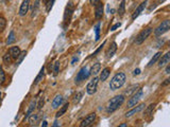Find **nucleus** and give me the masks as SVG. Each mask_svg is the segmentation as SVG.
Segmentation results:
<instances>
[{
    "label": "nucleus",
    "instance_id": "f257e3e1",
    "mask_svg": "<svg viewBox=\"0 0 170 127\" xmlns=\"http://www.w3.org/2000/svg\"><path fill=\"white\" fill-rule=\"evenodd\" d=\"M124 102V95H116L113 99H111L107 103L106 106V111L109 113L114 112L115 110H117L120 106L122 105V103Z\"/></svg>",
    "mask_w": 170,
    "mask_h": 127
},
{
    "label": "nucleus",
    "instance_id": "f03ea898",
    "mask_svg": "<svg viewBox=\"0 0 170 127\" xmlns=\"http://www.w3.org/2000/svg\"><path fill=\"white\" fill-rule=\"evenodd\" d=\"M127 76L124 72H119L112 79L111 83H109V88L111 90H117V89L121 88L124 84L126 83Z\"/></svg>",
    "mask_w": 170,
    "mask_h": 127
},
{
    "label": "nucleus",
    "instance_id": "7ed1b4c3",
    "mask_svg": "<svg viewBox=\"0 0 170 127\" xmlns=\"http://www.w3.org/2000/svg\"><path fill=\"white\" fill-rule=\"evenodd\" d=\"M169 30H170V20L167 19V20L163 21L162 23H161L160 26L155 29L154 34H155V36H162L163 34H165L166 32H168Z\"/></svg>",
    "mask_w": 170,
    "mask_h": 127
},
{
    "label": "nucleus",
    "instance_id": "20e7f679",
    "mask_svg": "<svg viewBox=\"0 0 170 127\" xmlns=\"http://www.w3.org/2000/svg\"><path fill=\"white\" fill-rule=\"evenodd\" d=\"M142 94H144V91H142V89H138L137 91H135V93L132 95L131 99L128 101V107L132 108V107L136 106V104H137L138 102H139V100L142 97Z\"/></svg>",
    "mask_w": 170,
    "mask_h": 127
},
{
    "label": "nucleus",
    "instance_id": "39448f33",
    "mask_svg": "<svg viewBox=\"0 0 170 127\" xmlns=\"http://www.w3.org/2000/svg\"><path fill=\"white\" fill-rule=\"evenodd\" d=\"M152 33V28H147L145 29V30H142V32L139 33V34L137 35V37H136L135 39V44H142L145 41H146L147 38L149 37V35Z\"/></svg>",
    "mask_w": 170,
    "mask_h": 127
},
{
    "label": "nucleus",
    "instance_id": "423d86ee",
    "mask_svg": "<svg viewBox=\"0 0 170 127\" xmlns=\"http://www.w3.org/2000/svg\"><path fill=\"white\" fill-rule=\"evenodd\" d=\"M98 82H99V79L98 77H95L93 81H91L86 86V92L88 93L89 95H93L97 92V87H98Z\"/></svg>",
    "mask_w": 170,
    "mask_h": 127
},
{
    "label": "nucleus",
    "instance_id": "0eeeda50",
    "mask_svg": "<svg viewBox=\"0 0 170 127\" xmlns=\"http://www.w3.org/2000/svg\"><path fill=\"white\" fill-rule=\"evenodd\" d=\"M89 75H91V73H89L88 68H87V67H83V68L79 71V73L77 74L76 83H80V82H82V81H85Z\"/></svg>",
    "mask_w": 170,
    "mask_h": 127
},
{
    "label": "nucleus",
    "instance_id": "6e6552de",
    "mask_svg": "<svg viewBox=\"0 0 170 127\" xmlns=\"http://www.w3.org/2000/svg\"><path fill=\"white\" fill-rule=\"evenodd\" d=\"M95 120H96V113H91V115H87L83 121L81 122L80 126L81 127H88V126H91L94 122H95Z\"/></svg>",
    "mask_w": 170,
    "mask_h": 127
},
{
    "label": "nucleus",
    "instance_id": "1a4fd4ad",
    "mask_svg": "<svg viewBox=\"0 0 170 127\" xmlns=\"http://www.w3.org/2000/svg\"><path fill=\"white\" fill-rule=\"evenodd\" d=\"M29 8H30V0H24L19 9V15L20 16H24L28 13Z\"/></svg>",
    "mask_w": 170,
    "mask_h": 127
},
{
    "label": "nucleus",
    "instance_id": "9d476101",
    "mask_svg": "<svg viewBox=\"0 0 170 127\" xmlns=\"http://www.w3.org/2000/svg\"><path fill=\"white\" fill-rule=\"evenodd\" d=\"M146 5H147V1L142 2V3L139 4V6H138V8L135 10V12L133 13V15H132V19H135V18H137V17L139 16L140 14H142V11L145 10V8H146Z\"/></svg>",
    "mask_w": 170,
    "mask_h": 127
},
{
    "label": "nucleus",
    "instance_id": "9b49d317",
    "mask_svg": "<svg viewBox=\"0 0 170 127\" xmlns=\"http://www.w3.org/2000/svg\"><path fill=\"white\" fill-rule=\"evenodd\" d=\"M144 108H145V104H140V105L136 106L135 108H133V109H132V110L128 111V112L126 113V117H127V118L132 117V115H135V113L139 112L140 110H142V109H144Z\"/></svg>",
    "mask_w": 170,
    "mask_h": 127
},
{
    "label": "nucleus",
    "instance_id": "f8f14e48",
    "mask_svg": "<svg viewBox=\"0 0 170 127\" xmlns=\"http://www.w3.org/2000/svg\"><path fill=\"white\" fill-rule=\"evenodd\" d=\"M161 58V57H160ZM169 62H170V52H167L166 54L165 55H163V57L162 58L160 59V62H158V67H164L165 65H167V64H169Z\"/></svg>",
    "mask_w": 170,
    "mask_h": 127
},
{
    "label": "nucleus",
    "instance_id": "ddd939ff",
    "mask_svg": "<svg viewBox=\"0 0 170 127\" xmlns=\"http://www.w3.org/2000/svg\"><path fill=\"white\" fill-rule=\"evenodd\" d=\"M103 15V4L100 2L96 5V10H95V16L97 19H100Z\"/></svg>",
    "mask_w": 170,
    "mask_h": 127
},
{
    "label": "nucleus",
    "instance_id": "4468645a",
    "mask_svg": "<svg viewBox=\"0 0 170 127\" xmlns=\"http://www.w3.org/2000/svg\"><path fill=\"white\" fill-rule=\"evenodd\" d=\"M63 103V97L62 95H60V94H57V97L53 99V101H52V108L53 109H57V108H59L60 105Z\"/></svg>",
    "mask_w": 170,
    "mask_h": 127
},
{
    "label": "nucleus",
    "instance_id": "2eb2a0df",
    "mask_svg": "<svg viewBox=\"0 0 170 127\" xmlns=\"http://www.w3.org/2000/svg\"><path fill=\"white\" fill-rule=\"evenodd\" d=\"M20 49L18 48V47H12L10 50V54L11 56H12L13 59H17V57L19 56V54H20Z\"/></svg>",
    "mask_w": 170,
    "mask_h": 127
},
{
    "label": "nucleus",
    "instance_id": "dca6fc26",
    "mask_svg": "<svg viewBox=\"0 0 170 127\" xmlns=\"http://www.w3.org/2000/svg\"><path fill=\"white\" fill-rule=\"evenodd\" d=\"M116 50H117V44H116V42H113L111 46V48L107 49L106 51V57L107 58H109V57H112L114 54H115Z\"/></svg>",
    "mask_w": 170,
    "mask_h": 127
},
{
    "label": "nucleus",
    "instance_id": "f3484780",
    "mask_svg": "<svg viewBox=\"0 0 170 127\" xmlns=\"http://www.w3.org/2000/svg\"><path fill=\"white\" fill-rule=\"evenodd\" d=\"M100 69H101V65H100L99 63H96V64H94L93 67H91L89 73H91V75H94V76H96V75L100 72Z\"/></svg>",
    "mask_w": 170,
    "mask_h": 127
},
{
    "label": "nucleus",
    "instance_id": "a211bd4d",
    "mask_svg": "<svg viewBox=\"0 0 170 127\" xmlns=\"http://www.w3.org/2000/svg\"><path fill=\"white\" fill-rule=\"evenodd\" d=\"M15 41H16V36H15V32H14V31H11L10 34H9V36H8V39H6V44H8V46H10V44H14Z\"/></svg>",
    "mask_w": 170,
    "mask_h": 127
},
{
    "label": "nucleus",
    "instance_id": "6ab92c4d",
    "mask_svg": "<svg viewBox=\"0 0 170 127\" xmlns=\"http://www.w3.org/2000/svg\"><path fill=\"white\" fill-rule=\"evenodd\" d=\"M28 119H29L30 125H36L37 121H39V115H34V113H33V115H31Z\"/></svg>",
    "mask_w": 170,
    "mask_h": 127
},
{
    "label": "nucleus",
    "instance_id": "aec40b11",
    "mask_svg": "<svg viewBox=\"0 0 170 127\" xmlns=\"http://www.w3.org/2000/svg\"><path fill=\"white\" fill-rule=\"evenodd\" d=\"M109 68L103 69L102 72H101V74H100V81H102V82L106 81V79L109 77Z\"/></svg>",
    "mask_w": 170,
    "mask_h": 127
},
{
    "label": "nucleus",
    "instance_id": "412c9836",
    "mask_svg": "<svg viewBox=\"0 0 170 127\" xmlns=\"http://www.w3.org/2000/svg\"><path fill=\"white\" fill-rule=\"evenodd\" d=\"M162 56V52H157L156 53L155 55H154L153 57H152V59L151 61L149 62V64H148V67H151V66H153L154 64L156 63V62L158 61V59H160V57Z\"/></svg>",
    "mask_w": 170,
    "mask_h": 127
},
{
    "label": "nucleus",
    "instance_id": "4be33fe9",
    "mask_svg": "<svg viewBox=\"0 0 170 127\" xmlns=\"http://www.w3.org/2000/svg\"><path fill=\"white\" fill-rule=\"evenodd\" d=\"M35 105H36V102H35V101H32V102H31L30 107H29L28 111H27L26 119H28V118L30 117L31 115H32V112H33V111H34V109H35Z\"/></svg>",
    "mask_w": 170,
    "mask_h": 127
},
{
    "label": "nucleus",
    "instance_id": "5701e85b",
    "mask_svg": "<svg viewBox=\"0 0 170 127\" xmlns=\"http://www.w3.org/2000/svg\"><path fill=\"white\" fill-rule=\"evenodd\" d=\"M44 74H45V68L42 67V68L41 69V71H39V75L36 76V79H35V82H34V85H36V84H39V82L42 81V79H44Z\"/></svg>",
    "mask_w": 170,
    "mask_h": 127
},
{
    "label": "nucleus",
    "instance_id": "b1692460",
    "mask_svg": "<svg viewBox=\"0 0 170 127\" xmlns=\"http://www.w3.org/2000/svg\"><path fill=\"white\" fill-rule=\"evenodd\" d=\"M68 109V104H65V105L62 107L61 109H60L59 111L57 112V115H55V118H60V117H62V115H64L65 112H66V110Z\"/></svg>",
    "mask_w": 170,
    "mask_h": 127
},
{
    "label": "nucleus",
    "instance_id": "393cba45",
    "mask_svg": "<svg viewBox=\"0 0 170 127\" xmlns=\"http://www.w3.org/2000/svg\"><path fill=\"white\" fill-rule=\"evenodd\" d=\"M39 2H41V0H36L34 3V6H33L32 9V17H34L35 15L37 14V12H39Z\"/></svg>",
    "mask_w": 170,
    "mask_h": 127
},
{
    "label": "nucleus",
    "instance_id": "a878e982",
    "mask_svg": "<svg viewBox=\"0 0 170 127\" xmlns=\"http://www.w3.org/2000/svg\"><path fill=\"white\" fill-rule=\"evenodd\" d=\"M55 0H44V3L46 4V11L47 12H50L51 8H52L53 3H54Z\"/></svg>",
    "mask_w": 170,
    "mask_h": 127
},
{
    "label": "nucleus",
    "instance_id": "bb28decb",
    "mask_svg": "<svg viewBox=\"0 0 170 127\" xmlns=\"http://www.w3.org/2000/svg\"><path fill=\"white\" fill-rule=\"evenodd\" d=\"M11 62H12V56H11L10 52L6 53V54L3 55V63L6 65H10Z\"/></svg>",
    "mask_w": 170,
    "mask_h": 127
},
{
    "label": "nucleus",
    "instance_id": "cd10ccee",
    "mask_svg": "<svg viewBox=\"0 0 170 127\" xmlns=\"http://www.w3.org/2000/svg\"><path fill=\"white\" fill-rule=\"evenodd\" d=\"M124 8H126V0H122L121 3H120L119 11H118V13H119V15H121V16L124 14Z\"/></svg>",
    "mask_w": 170,
    "mask_h": 127
},
{
    "label": "nucleus",
    "instance_id": "c85d7f7f",
    "mask_svg": "<svg viewBox=\"0 0 170 127\" xmlns=\"http://www.w3.org/2000/svg\"><path fill=\"white\" fill-rule=\"evenodd\" d=\"M6 20L2 16H0V32H2L6 29Z\"/></svg>",
    "mask_w": 170,
    "mask_h": 127
},
{
    "label": "nucleus",
    "instance_id": "c756f323",
    "mask_svg": "<svg viewBox=\"0 0 170 127\" xmlns=\"http://www.w3.org/2000/svg\"><path fill=\"white\" fill-rule=\"evenodd\" d=\"M59 69H60V62H55L54 67H53V75L57 76L59 74Z\"/></svg>",
    "mask_w": 170,
    "mask_h": 127
},
{
    "label": "nucleus",
    "instance_id": "7c9ffc66",
    "mask_svg": "<svg viewBox=\"0 0 170 127\" xmlns=\"http://www.w3.org/2000/svg\"><path fill=\"white\" fill-rule=\"evenodd\" d=\"M82 97H83V93H82V92H78L77 94L75 95V99H73V103H75V104L79 103Z\"/></svg>",
    "mask_w": 170,
    "mask_h": 127
},
{
    "label": "nucleus",
    "instance_id": "2f4dec72",
    "mask_svg": "<svg viewBox=\"0 0 170 127\" xmlns=\"http://www.w3.org/2000/svg\"><path fill=\"white\" fill-rule=\"evenodd\" d=\"M95 32H96V41L100 38V23H97L95 28Z\"/></svg>",
    "mask_w": 170,
    "mask_h": 127
},
{
    "label": "nucleus",
    "instance_id": "473e14b6",
    "mask_svg": "<svg viewBox=\"0 0 170 127\" xmlns=\"http://www.w3.org/2000/svg\"><path fill=\"white\" fill-rule=\"evenodd\" d=\"M6 81V74H4V71L2 70V68H0V85L3 84Z\"/></svg>",
    "mask_w": 170,
    "mask_h": 127
},
{
    "label": "nucleus",
    "instance_id": "72a5a7b5",
    "mask_svg": "<svg viewBox=\"0 0 170 127\" xmlns=\"http://www.w3.org/2000/svg\"><path fill=\"white\" fill-rule=\"evenodd\" d=\"M27 54V52L26 51H22V52H20V54H19V56L17 57L18 58V61H17V65H19L22 62V59H24V55Z\"/></svg>",
    "mask_w": 170,
    "mask_h": 127
},
{
    "label": "nucleus",
    "instance_id": "f704fd0d",
    "mask_svg": "<svg viewBox=\"0 0 170 127\" xmlns=\"http://www.w3.org/2000/svg\"><path fill=\"white\" fill-rule=\"evenodd\" d=\"M154 106H155V104H151V105H150V106L148 107V109L146 110V113H145V115H149V113L152 111V109L154 108Z\"/></svg>",
    "mask_w": 170,
    "mask_h": 127
},
{
    "label": "nucleus",
    "instance_id": "c9c22d12",
    "mask_svg": "<svg viewBox=\"0 0 170 127\" xmlns=\"http://www.w3.org/2000/svg\"><path fill=\"white\" fill-rule=\"evenodd\" d=\"M120 26H121V23H120V22H117V23H115L113 26H112V28H111V31H115L116 29H118Z\"/></svg>",
    "mask_w": 170,
    "mask_h": 127
},
{
    "label": "nucleus",
    "instance_id": "e433bc0d",
    "mask_svg": "<svg viewBox=\"0 0 170 127\" xmlns=\"http://www.w3.org/2000/svg\"><path fill=\"white\" fill-rule=\"evenodd\" d=\"M89 2H91V5H97L98 3H100V0H89Z\"/></svg>",
    "mask_w": 170,
    "mask_h": 127
},
{
    "label": "nucleus",
    "instance_id": "4c0bfd02",
    "mask_svg": "<svg viewBox=\"0 0 170 127\" xmlns=\"http://www.w3.org/2000/svg\"><path fill=\"white\" fill-rule=\"evenodd\" d=\"M140 73V70L139 69H135V70H134V72H133V74L134 75H138Z\"/></svg>",
    "mask_w": 170,
    "mask_h": 127
},
{
    "label": "nucleus",
    "instance_id": "58836bf2",
    "mask_svg": "<svg viewBox=\"0 0 170 127\" xmlns=\"http://www.w3.org/2000/svg\"><path fill=\"white\" fill-rule=\"evenodd\" d=\"M166 73H167V74H169V73H170V65H167V67H166Z\"/></svg>",
    "mask_w": 170,
    "mask_h": 127
},
{
    "label": "nucleus",
    "instance_id": "ea45409f",
    "mask_svg": "<svg viewBox=\"0 0 170 127\" xmlns=\"http://www.w3.org/2000/svg\"><path fill=\"white\" fill-rule=\"evenodd\" d=\"M47 125H48V124H47V121H42V127H47Z\"/></svg>",
    "mask_w": 170,
    "mask_h": 127
},
{
    "label": "nucleus",
    "instance_id": "a19ab883",
    "mask_svg": "<svg viewBox=\"0 0 170 127\" xmlns=\"http://www.w3.org/2000/svg\"><path fill=\"white\" fill-rule=\"evenodd\" d=\"M77 61H78V58H77V57H75V58L72 59V62H71V64L73 65V64H75V63H76V62H77Z\"/></svg>",
    "mask_w": 170,
    "mask_h": 127
},
{
    "label": "nucleus",
    "instance_id": "79ce46f5",
    "mask_svg": "<svg viewBox=\"0 0 170 127\" xmlns=\"http://www.w3.org/2000/svg\"><path fill=\"white\" fill-rule=\"evenodd\" d=\"M169 84V79H166V82L164 83V85H168Z\"/></svg>",
    "mask_w": 170,
    "mask_h": 127
},
{
    "label": "nucleus",
    "instance_id": "37998d69",
    "mask_svg": "<svg viewBox=\"0 0 170 127\" xmlns=\"http://www.w3.org/2000/svg\"><path fill=\"white\" fill-rule=\"evenodd\" d=\"M119 126H120V127H126V126H127V124H120Z\"/></svg>",
    "mask_w": 170,
    "mask_h": 127
},
{
    "label": "nucleus",
    "instance_id": "c03bdc74",
    "mask_svg": "<svg viewBox=\"0 0 170 127\" xmlns=\"http://www.w3.org/2000/svg\"><path fill=\"white\" fill-rule=\"evenodd\" d=\"M57 125H59V124H57V122H54V124H53V126H57Z\"/></svg>",
    "mask_w": 170,
    "mask_h": 127
},
{
    "label": "nucleus",
    "instance_id": "a18cd8bd",
    "mask_svg": "<svg viewBox=\"0 0 170 127\" xmlns=\"http://www.w3.org/2000/svg\"><path fill=\"white\" fill-rule=\"evenodd\" d=\"M165 0H160V3H162V2H164Z\"/></svg>",
    "mask_w": 170,
    "mask_h": 127
},
{
    "label": "nucleus",
    "instance_id": "49530a36",
    "mask_svg": "<svg viewBox=\"0 0 170 127\" xmlns=\"http://www.w3.org/2000/svg\"><path fill=\"white\" fill-rule=\"evenodd\" d=\"M0 100H1V92H0Z\"/></svg>",
    "mask_w": 170,
    "mask_h": 127
}]
</instances>
